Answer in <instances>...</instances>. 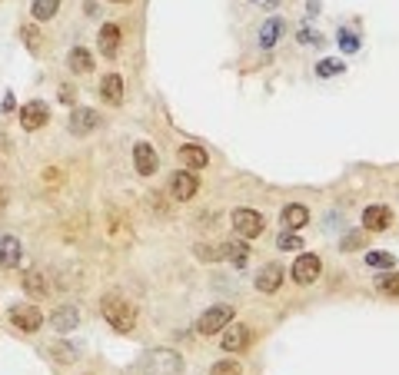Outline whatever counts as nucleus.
<instances>
[{
  "label": "nucleus",
  "mask_w": 399,
  "mask_h": 375,
  "mask_svg": "<svg viewBox=\"0 0 399 375\" xmlns=\"http://www.w3.org/2000/svg\"><path fill=\"white\" fill-rule=\"evenodd\" d=\"M100 312H104V319L110 322V329H117V332H130V329L137 326V309H133V305H130L123 295H117V293L104 295Z\"/></svg>",
  "instance_id": "f257e3e1"
},
{
  "label": "nucleus",
  "mask_w": 399,
  "mask_h": 375,
  "mask_svg": "<svg viewBox=\"0 0 399 375\" xmlns=\"http://www.w3.org/2000/svg\"><path fill=\"white\" fill-rule=\"evenodd\" d=\"M143 369H147V375H183L187 362L173 349H150L143 355Z\"/></svg>",
  "instance_id": "f03ea898"
},
{
  "label": "nucleus",
  "mask_w": 399,
  "mask_h": 375,
  "mask_svg": "<svg viewBox=\"0 0 399 375\" xmlns=\"http://www.w3.org/2000/svg\"><path fill=\"white\" fill-rule=\"evenodd\" d=\"M233 305H210L203 316L197 319V332L200 336H216V332H223L230 322H233Z\"/></svg>",
  "instance_id": "7ed1b4c3"
},
{
  "label": "nucleus",
  "mask_w": 399,
  "mask_h": 375,
  "mask_svg": "<svg viewBox=\"0 0 399 375\" xmlns=\"http://www.w3.org/2000/svg\"><path fill=\"white\" fill-rule=\"evenodd\" d=\"M230 220H233L236 236H243V239H257V236L266 229V220H263V212L250 210V206H236Z\"/></svg>",
  "instance_id": "20e7f679"
},
{
  "label": "nucleus",
  "mask_w": 399,
  "mask_h": 375,
  "mask_svg": "<svg viewBox=\"0 0 399 375\" xmlns=\"http://www.w3.org/2000/svg\"><path fill=\"white\" fill-rule=\"evenodd\" d=\"M7 319H11L13 326L20 329V332H37V329L44 326V316H40V309L30 303H17L7 309Z\"/></svg>",
  "instance_id": "39448f33"
},
{
  "label": "nucleus",
  "mask_w": 399,
  "mask_h": 375,
  "mask_svg": "<svg viewBox=\"0 0 399 375\" xmlns=\"http://www.w3.org/2000/svg\"><path fill=\"white\" fill-rule=\"evenodd\" d=\"M319 269H323V262H319L317 253H303L293 262V282L296 286H309V282H317Z\"/></svg>",
  "instance_id": "423d86ee"
},
{
  "label": "nucleus",
  "mask_w": 399,
  "mask_h": 375,
  "mask_svg": "<svg viewBox=\"0 0 399 375\" xmlns=\"http://www.w3.org/2000/svg\"><path fill=\"white\" fill-rule=\"evenodd\" d=\"M97 127H100V113H97L94 106H73V113H70L73 136H87V133H94Z\"/></svg>",
  "instance_id": "0eeeda50"
},
{
  "label": "nucleus",
  "mask_w": 399,
  "mask_h": 375,
  "mask_svg": "<svg viewBox=\"0 0 399 375\" xmlns=\"http://www.w3.org/2000/svg\"><path fill=\"white\" fill-rule=\"evenodd\" d=\"M47 120H50V106L44 103V100H30V103L20 106V127L24 129L47 127Z\"/></svg>",
  "instance_id": "6e6552de"
},
{
  "label": "nucleus",
  "mask_w": 399,
  "mask_h": 375,
  "mask_svg": "<svg viewBox=\"0 0 399 375\" xmlns=\"http://www.w3.org/2000/svg\"><path fill=\"white\" fill-rule=\"evenodd\" d=\"M197 189H200V179L190 173V170H180V173L170 176V193H173V200H180V203L193 200Z\"/></svg>",
  "instance_id": "1a4fd4ad"
},
{
  "label": "nucleus",
  "mask_w": 399,
  "mask_h": 375,
  "mask_svg": "<svg viewBox=\"0 0 399 375\" xmlns=\"http://www.w3.org/2000/svg\"><path fill=\"white\" fill-rule=\"evenodd\" d=\"M250 329L243 326V322H230V326L223 329V342H220V349L223 352H243L250 345Z\"/></svg>",
  "instance_id": "9d476101"
},
{
  "label": "nucleus",
  "mask_w": 399,
  "mask_h": 375,
  "mask_svg": "<svg viewBox=\"0 0 399 375\" xmlns=\"http://www.w3.org/2000/svg\"><path fill=\"white\" fill-rule=\"evenodd\" d=\"M133 166H137L140 176H153L160 170V156H156V150H153L150 143H137L133 146Z\"/></svg>",
  "instance_id": "9b49d317"
},
{
  "label": "nucleus",
  "mask_w": 399,
  "mask_h": 375,
  "mask_svg": "<svg viewBox=\"0 0 399 375\" xmlns=\"http://www.w3.org/2000/svg\"><path fill=\"white\" fill-rule=\"evenodd\" d=\"M389 223H393V210L389 206H366L363 210V229H369V233H383V229H389Z\"/></svg>",
  "instance_id": "f8f14e48"
},
{
  "label": "nucleus",
  "mask_w": 399,
  "mask_h": 375,
  "mask_svg": "<svg viewBox=\"0 0 399 375\" xmlns=\"http://www.w3.org/2000/svg\"><path fill=\"white\" fill-rule=\"evenodd\" d=\"M24 256V246H20V239L11 233L0 236V269H13L17 262Z\"/></svg>",
  "instance_id": "ddd939ff"
},
{
  "label": "nucleus",
  "mask_w": 399,
  "mask_h": 375,
  "mask_svg": "<svg viewBox=\"0 0 399 375\" xmlns=\"http://www.w3.org/2000/svg\"><path fill=\"white\" fill-rule=\"evenodd\" d=\"M220 249H223V259L236 269H243L250 262V239H226Z\"/></svg>",
  "instance_id": "4468645a"
},
{
  "label": "nucleus",
  "mask_w": 399,
  "mask_h": 375,
  "mask_svg": "<svg viewBox=\"0 0 399 375\" xmlns=\"http://www.w3.org/2000/svg\"><path fill=\"white\" fill-rule=\"evenodd\" d=\"M97 47L106 60H113L120 53V27L117 24H104L100 27V37H97Z\"/></svg>",
  "instance_id": "2eb2a0df"
},
{
  "label": "nucleus",
  "mask_w": 399,
  "mask_h": 375,
  "mask_svg": "<svg viewBox=\"0 0 399 375\" xmlns=\"http://www.w3.org/2000/svg\"><path fill=\"white\" fill-rule=\"evenodd\" d=\"M50 326L57 329L60 336H63V332H73V329L80 326V312H77V305H60V309H54Z\"/></svg>",
  "instance_id": "dca6fc26"
},
{
  "label": "nucleus",
  "mask_w": 399,
  "mask_h": 375,
  "mask_svg": "<svg viewBox=\"0 0 399 375\" xmlns=\"http://www.w3.org/2000/svg\"><path fill=\"white\" fill-rule=\"evenodd\" d=\"M20 286H24V293L34 295V299H44V295H50L47 276H44L40 269H24V276H20Z\"/></svg>",
  "instance_id": "f3484780"
},
{
  "label": "nucleus",
  "mask_w": 399,
  "mask_h": 375,
  "mask_svg": "<svg viewBox=\"0 0 399 375\" xmlns=\"http://www.w3.org/2000/svg\"><path fill=\"white\" fill-rule=\"evenodd\" d=\"M176 160L187 166V170H203V166L210 163L207 150H203V146H197V143H187V146H180V150H176Z\"/></svg>",
  "instance_id": "a211bd4d"
},
{
  "label": "nucleus",
  "mask_w": 399,
  "mask_h": 375,
  "mask_svg": "<svg viewBox=\"0 0 399 375\" xmlns=\"http://www.w3.org/2000/svg\"><path fill=\"white\" fill-rule=\"evenodd\" d=\"M280 286H283V269L273 262V266H263V269L257 272V289L259 293H280Z\"/></svg>",
  "instance_id": "6ab92c4d"
},
{
  "label": "nucleus",
  "mask_w": 399,
  "mask_h": 375,
  "mask_svg": "<svg viewBox=\"0 0 399 375\" xmlns=\"http://www.w3.org/2000/svg\"><path fill=\"white\" fill-rule=\"evenodd\" d=\"M100 96H104L106 103L120 106V100H123V77L120 73H106L104 80H100Z\"/></svg>",
  "instance_id": "aec40b11"
},
{
  "label": "nucleus",
  "mask_w": 399,
  "mask_h": 375,
  "mask_svg": "<svg viewBox=\"0 0 399 375\" xmlns=\"http://www.w3.org/2000/svg\"><path fill=\"white\" fill-rule=\"evenodd\" d=\"M280 223L286 226V229H303L306 223H309V210H306V206H300V203H290V206H286V210L280 212Z\"/></svg>",
  "instance_id": "412c9836"
},
{
  "label": "nucleus",
  "mask_w": 399,
  "mask_h": 375,
  "mask_svg": "<svg viewBox=\"0 0 399 375\" xmlns=\"http://www.w3.org/2000/svg\"><path fill=\"white\" fill-rule=\"evenodd\" d=\"M283 30H286V24H283V17H270L266 24L259 27V47H266L270 50L276 40L283 37Z\"/></svg>",
  "instance_id": "4be33fe9"
},
{
  "label": "nucleus",
  "mask_w": 399,
  "mask_h": 375,
  "mask_svg": "<svg viewBox=\"0 0 399 375\" xmlns=\"http://www.w3.org/2000/svg\"><path fill=\"white\" fill-rule=\"evenodd\" d=\"M50 355L57 359L60 365H73L77 359H80V349L73 345V342H63V339H57L54 345H50Z\"/></svg>",
  "instance_id": "5701e85b"
},
{
  "label": "nucleus",
  "mask_w": 399,
  "mask_h": 375,
  "mask_svg": "<svg viewBox=\"0 0 399 375\" xmlns=\"http://www.w3.org/2000/svg\"><path fill=\"white\" fill-rule=\"evenodd\" d=\"M70 70L73 73H90L94 70V53L87 47H73L70 50Z\"/></svg>",
  "instance_id": "b1692460"
},
{
  "label": "nucleus",
  "mask_w": 399,
  "mask_h": 375,
  "mask_svg": "<svg viewBox=\"0 0 399 375\" xmlns=\"http://www.w3.org/2000/svg\"><path fill=\"white\" fill-rule=\"evenodd\" d=\"M57 11H60V0H34V4H30V13H34L37 24L50 20V17H54Z\"/></svg>",
  "instance_id": "393cba45"
},
{
  "label": "nucleus",
  "mask_w": 399,
  "mask_h": 375,
  "mask_svg": "<svg viewBox=\"0 0 399 375\" xmlns=\"http://www.w3.org/2000/svg\"><path fill=\"white\" fill-rule=\"evenodd\" d=\"M376 289H379L383 295H399V272L383 269L379 276H376Z\"/></svg>",
  "instance_id": "a878e982"
},
{
  "label": "nucleus",
  "mask_w": 399,
  "mask_h": 375,
  "mask_svg": "<svg viewBox=\"0 0 399 375\" xmlns=\"http://www.w3.org/2000/svg\"><path fill=\"white\" fill-rule=\"evenodd\" d=\"M366 266H373V269H393L396 266V256L393 253H383V249H376V253H366Z\"/></svg>",
  "instance_id": "bb28decb"
},
{
  "label": "nucleus",
  "mask_w": 399,
  "mask_h": 375,
  "mask_svg": "<svg viewBox=\"0 0 399 375\" xmlns=\"http://www.w3.org/2000/svg\"><path fill=\"white\" fill-rule=\"evenodd\" d=\"M343 70H346V63H343V60H333V57L317 63V77H340Z\"/></svg>",
  "instance_id": "cd10ccee"
},
{
  "label": "nucleus",
  "mask_w": 399,
  "mask_h": 375,
  "mask_svg": "<svg viewBox=\"0 0 399 375\" xmlns=\"http://www.w3.org/2000/svg\"><path fill=\"white\" fill-rule=\"evenodd\" d=\"M336 40H340V50H343V53H356V50H360V37L352 34L350 27H340Z\"/></svg>",
  "instance_id": "c85d7f7f"
},
{
  "label": "nucleus",
  "mask_w": 399,
  "mask_h": 375,
  "mask_svg": "<svg viewBox=\"0 0 399 375\" xmlns=\"http://www.w3.org/2000/svg\"><path fill=\"white\" fill-rule=\"evenodd\" d=\"M193 256L203 259V262H216V259H223V249L207 246V243H197V246H193Z\"/></svg>",
  "instance_id": "c756f323"
},
{
  "label": "nucleus",
  "mask_w": 399,
  "mask_h": 375,
  "mask_svg": "<svg viewBox=\"0 0 399 375\" xmlns=\"http://www.w3.org/2000/svg\"><path fill=\"white\" fill-rule=\"evenodd\" d=\"M276 246H280L283 253H300V249H303V239H300V236L290 229V233H283L280 239H276Z\"/></svg>",
  "instance_id": "7c9ffc66"
},
{
  "label": "nucleus",
  "mask_w": 399,
  "mask_h": 375,
  "mask_svg": "<svg viewBox=\"0 0 399 375\" xmlns=\"http://www.w3.org/2000/svg\"><path fill=\"white\" fill-rule=\"evenodd\" d=\"M210 375H243V369H240V362H233V359H223V362L210 365Z\"/></svg>",
  "instance_id": "2f4dec72"
},
{
  "label": "nucleus",
  "mask_w": 399,
  "mask_h": 375,
  "mask_svg": "<svg viewBox=\"0 0 399 375\" xmlns=\"http://www.w3.org/2000/svg\"><path fill=\"white\" fill-rule=\"evenodd\" d=\"M296 37H300V44H309V47H323V37H319L313 27H303V30H300Z\"/></svg>",
  "instance_id": "473e14b6"
},
{
  "label": "nucleus",
  "mask_w": 399,
  "mask_h": 375,
  "mask_svg": "<svg viewBox=\"0 0 399 375\" xmlns=\"http://www.w3.org/2000/svg\"><path fill=\"white\" fill-rule=\"evenodd\" d=\"M363 243H366V239L360 233H346V236H343V243H340V249H343V253H352V249H360Z\"/></svg>",
  "instance_id": "72a5a7b5"
},
{
  "label": "nucleus",
  "mask_w": 399,
  "mask_h": 375,
  "mask_svg": "<svg viewBox=\"0 0 399 375\" xmlns=\"http://www.w3.org/2000/svg\"><path fill=\"white\" fill-rule=\"evenodd\" d=\"M60 100H63V103H73V96H77V90H73V87H60Z\"/></svg>",
  "instance_id": "f704fd0d"
},
{
  "label": "nucleus",
  "mask_w": 399,
  "mask_h": 375,
  "mask_svg": "<svg viewBox=\"0 0 399 375\" xmlns=\"http://www.w3.org/2000/svg\"><path fill=\"white\" fill-rule=\"evenodd\" d=\"M13 106H17V100H13V94L4 96V106H0V113H13Z\"/></svg>",
  "instance_id": "c9c22d12"
},
{
  "label": "nucleus",
  "mask_w": 399,
  "mask_h": 375,
  "mask_svg": "<svg viewBox=\"0 0 399 375\" xmlns=\"http://www.w3.org/2000/svg\"><path fill=\"white\" fill-rule=\"evenodd\" d=\"M250 4H257V7H276L280 0H250Z\"/></svg>",
  "instance_id": "e433bc0d"
},
{
  "label": "nucleus",
  "mask_w": 399,
  "mask_h": 375,
  "mask_svg": "<svg viewBox=\"0 0 399 375\" xmlns=\"http://www.w3.org/2000/svg\"><path fill=\"white\" fill-rule=\"evenodd\" d=\"M7 210V193H4V189H0V212Z\"/></svg>",
  "instance_id": "4c0bfd02"
},
{
  "label": "nucleus",
  "mask_w": 399,
  "mask_h": 375,
  "mask_svg": "<svg viewBox=\"0 0 399 375\" xmlns=\"http://www.w3.org/2000/svg\"><path fill=\"white\" fill-rule=\"evenodd\" d=\"M110 4H127V0H110Z\"/></svg>",
  "instance_id": "58836bf2"
}]
</instances>
